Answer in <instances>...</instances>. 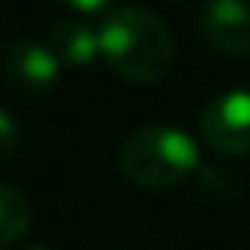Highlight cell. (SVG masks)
<instances>
[{
	"label": "cell",
	"instance_id": "obj_1",
	"mask_svg": "<svg viewBox=\"0 0 250 250\" xmlns=\"http://www.w3.org/2000/svg\"><path fill=\"white\" fill-rule=\"evenodd\" d=\"M98 48L121 80L136 85L162 83L174 63V38L168 25L140 6L111 10L98 25Z\"/></svg>",
	"mask_w": 250,
	"mask_h": 250
},
{
	"label": "cell",
	"instance_id": "obj_2",
	"mask_svg": "<svg viewBox=\"0 0 250 250\" xmlns=\"http://www.w3.org/2000/svg\"><path fill=\"white\" fill-rule=\"evenodd\" d=\"M121 171L143 190H171L200 171V146L181 127L149 124L127 136L121 149Z\"/></svg>",
	"mask_w": 250,
	"mask_h": 250
},
{
	"label": "cell",
	"instance_id": "obj_3",
	"mask_svg": "<svg viewBox=\"0 0 250 250\" xmlns=\"http://www.w3.org/2000/svg\"><path fill=\"white\" fill-rule=\"evenodd\" d=\"M200 133L215 152L247 155L250 152V92L231 89L209 98L200 111Z\"/></svg>",
	"mask_w": 250,
	"mask_h": 250
},
{
	"label": "cell",
	"instance_id": "obj_4",
	"mask_svg": "<svg viewBox=\"0 0 250 250\" xmlns=\"http://www.w3.org/2000/svg\"><path fill=\"white\" fill-rule=\"evenodd\" d=\"M6 83L16 95L29 98V102H42L54 92L57 73H61V61L54 57V51L48 48V42H16L6 51Z\"/></svg>",
	"mask_w": 250,
	"mask_h": 250
},
{
	"label": "cell",
	"instance_id": "obj_5",
	"mask_svg": "<svg viewBox=\"0 0 250 250\" xmlns=\"http://www.w3.org/2000/svg\"><path fill=\"white\" fill-rule=\"evenodd\" d=\"M200 35L215 54L247 57L250 54V3L247 0H203Z\"/></svg>",
	"mask_w": 250,
	"mask_h": 250
},
{
	"label": "cell",
	"instance_id": "obj_6",
	"mask_svg": "<svg viewBox=\"0 0 250 250\" xmlns=\"http://www.w3.org/2000/svg\"><path fill=\"white\" fill-rule=\"evenodd\" d=\"M48 48L61 61V67H89L95 57H102L98 48V29L80 19H61L48 32Z\"/></svg>",
	"mask_w": 250,
	"mask_h": 250
},
{
	"label": "cell",
	"instance_id": "obj_7",
	"mask_svg": "<svg viewBox=\"0 0 250 250\" xmlns=\"http://www.w3.org/2000/svg\"><path fill=\"white\" fill-rule=\"evenodd\" d=\"M32 225V203L25 193L0 181V250H10L16 241L25 238Z\"/></svg>",
	"mask_w": 250,
	"mask_h": 250
},
{
	"label": "cell",
	"instance_id": "obj_8",
	"mask_svg": "<svg viewBox=\"0 0 250 250\" xmlns=\"http://www.w3.org/2000/svg\"><path fill=\"white\" fill-rule=\"evenodd\" d=\"M19 149V130H16V121H13L10 114H6L3 108H0V165H6V162L16 155Z\"/></svg>",
	"mask_w": 250,
	"mask_h": 250
},
{
	"label": "cell",
	"instance_id": "obj_9",
	"mask_svg": "<svg viewBox=\"0 0 250 250\" xmlns=\"http://www.w3.org/2000/svg\"><path fill=\"white\" fill-rule=\"evenodd\" d=\"M63 3L73 6V10H80V13H102L111 0H63Z\"/></svg>",
	"mask_w": 250,
	"mask_h": 250
},
{
	"label": "cell",
	"instance_id": "obj_10",
	"mask_svg": "<svg viewBox=\"0 0 250 250\" xmlns=\"http://www.w3.org/2000/svg\"><path fill=\"white\" fill-rule=\"evenodd\" d=\"M25 250H48V247H25Z\"/></svg>",
	"mask_w": 250,
	"mask_h": 250
}]
</instances>
